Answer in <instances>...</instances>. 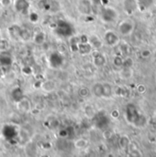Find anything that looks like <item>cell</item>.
Segmentation results:
<instances>
[{"instance_id":"7a4b0ae2","label":"cell","mask_w":156,"mask_h":157,"mask_svg":"<svg viewBox=\"0 0 156 157\" xmlns=\"http://www.w3.org/2000/svg\"><path fill=\"white\" fill-rule=\"evenodd\" d=\"M135 24L131 19H123L118 25V33L120 36L128 37L131 35L134 31Z\"/></svg>"},{"instance_id":"ffe728a7","label":"cell","mask_w":156,"mask_h":157,"mask_svg":"<svg viewBox=\"0 0 156 157\" xmlns=\"http://www.w3.org/2000/svg\"><path fill=\"white\" fill-rule=\"evenodd\" d=\"M31 33L29 30L26 29H22L21 30V35H20V40L21 41H24V42H27V41H29L31 39Z\"/></svg>"},{"instance_id":"ac0fdd59","label":"cell","mask_w":156,"mask_h":157,"mask_svg":"<svg viewBox=\"0 0 156 157\" xmlns=\"http://www.w3.org/2000/svg\"><path fill=\"white\" fill-rule=\"evenodd\" d=\"M103 83V96L102 98H110L113 94V87L108 83V82H102Z\"/></svg>"},{"instance_id":"4316f807","label":"cell","mask_w":156,"mask_h":157,"mask_svg":"<svg viewBox=\"0 0 156 157\" xmlns=\"http://www.w3.org/2000/svg\"><path fill=\"white\" fill-rule=\"evenodd\" d=\"M150 56H151V52H150V50H148V49H144V50L142 52V57L144 58V59H148Z\"/></svg>"},{"instance_id":"9a60e30c","label":"cell","mask_w":156,"mask_h":157,"mask_svg":"<svg viewBox=\"0 0 156 157\" xmlns=\"http://www.w3.org/2000/svg\"><path fill=\"white\" fill-rule=\"evenodd\" d=\"M92 47L89 42L87 43H79L78 46V51L81 55H88L91 52Z\"/></svg>"},{"instance_id":"d6986e66","label":"cell","mask_w":156,"mask_h":157,"mask_svg":"<svg viewBox=\"0 0 156 157\" xmlns=\"http://www.w3.org/2000/svg\"><path fill=\"white\" fill-rule=\"evenodd\" d=\"M34 41H35V43L36 44H38V45H42V44H44L45 43V40H46V35H45V33L44 32H42V31H39V32H37L35 35H34Z\"/></svg>"},{"instance_id":"7c38bea8","label":"cell","mask_w":156,"mask_h":157,"mask_svg":"<svg viewBox=\"0 0 156 157\" xmlns=\"http://www.w3.org/2000/svg\"><path fill=\"white\" fill-rule=\"evenodd\" d=\"M40 88L46 92H52L56 89V82L52 79H46L44 81H41Z\"/></svg>"},{"instance_id":"52a82bcc","label":"cell","mask_w":156,"mask_h":157,"mask_svg":"<svg viewBox=\"0 0 156 157\" xmlns=\"http://www.w3.org/2000/svg\"><path fill=\"white\" fill-rule=\"evenodd\" d=\"M13 4H14V8L17 12L22 14H27L29 12L30 6L29 0H15Z\"/></svg>"},{"instance_id":"44dd1931","label":"cell","mask_w":156,"mask_h":157,"mask_svg":"<svg viewBox=\"0 0 156 157\" xmlns=\"http://www.w3.org/2000/svg\"><path fill=\"white\" fill-rule=\"evenodd\" d=\"M9 48V42L7 39H0V52L7 51Z\"/></svg>"},{"instance_id":"277c9868","label":"cell","mask_w":156,"mask_h":157,"mask_svg":"<svg viewBox=\"0 0 156 157\" xmlns=\"http://www.w3.org/2000/svg\"><path fill=\"white\" fill-rule=\"evenodd\" d=\"M101 18L104 22H114L118 18V12L116 9L111 6H105L101 10Z\"/></svg>"},{"instance_id":"9c48e42d","label":"cell","mask_w":156,"mask_h":157,"mask_svg":"<svg viewBox=\"0 0 156 157\" xmlns=\"http://www.w3.org/2000/svg\"><path fill=\"white\" fill-rule=\"evenodd\" d=\"M13 62L12 55L10 52L7 51H3L0 52V67H6L10 66Z\"/></svg>"},{"instance_id":"8fae6325","label":"cell","mask_w":156,"mask_h":157,"mask_svg":"<svg viewBox=\"0 0 156 157\" xmlns=\"http://www.w3.org/2000/svg\"><path fill=\"white\" fill-rule=\"evenodd\" d=\"M78 8L81 14L89 15L91 12V4L89 0H81L78 3Z\"/></svg>"},{"instance_id":"603a6c76","label":"cell","mask_w":156,"mask_h":157,"mask_svg":"<svg viewBox=\"0 0 156 157\" xmlns=\"http://www.w3.org/2000/svg\"><path fill=\"white\" fill-rule=\"evenodd\" d=\"M86 145H87V142L84 139H79L78 141H76V143H75V146L77 148H80V149L84 148Z\"/></svg>"},{"instance_id":"30bf717a","label":"cell","mask_w":156,"mask_h":157,"mask_svg":"<svg viewBox=\"0 0 156 157\" xmlns=\"http://www.w3.org/2000/svg\"><path fill=\"white\" fill-rule=\"evenodd\" d=\"M106 63H107L106 57L102 53L97 52V53L94 54V56H93V64H94L95 67L101 68V67L105 66Z\"/></svg>"},{"instance_id":"5b68a950","label":"cell","mask_w":156,"mask_h":157,"mask_svg":"<svg viewBox=\"0 0 156 157\" xmlns=\"http://www.w3.org/2000/svg\"><path fill=\"white\" fill-rule=\"evenodd\" d=\"M56 30H57V33L61 35L62 37H69L73 32V29L71 25L64 20H59L58 22Z\"/></svg>"},{"instance_id":"6da1fadb","label":"cell","mask_w":156,"mask_h":157,"mask_svg":"<svg viewBox=\"0 0 156 157\" xmlns=\"http://www.w3.org/2000/svg\"><path fill=\"white\" fill-rule=\"evenodd\" d=\"M125 118L130 124L135 127H139V128L143 127L147 122L145 116L143 113H141L139 109L134 104H131V103L126 106Z\"/></svg>"},{"instance_id":"e0dca14e","label":"cell","mask_w":156,"mask_h":157,"mask_svg":"<svg viewBox=\"0 0 156 157\" xmlns=\"http://www.w3.org/2000/svg\"><path fill=\"white\" fill-rule=\"evenodd\" d=\"M11 96L13 98V100L16 101V102H18L20 100H22L24 98V92H23V90L17 87L15 88L13 90H12V93H11Z\"/></svg>"},{"instance_id":"484cf974","label":"cell","mask_w":156,"mask_h":157,"mask_svg":"<svg viewBox=\"0 0 156 157\" xmlns=\"http://www.w3.org/2000/svg\"><path fill=\"white\" fill-rule=\"evenodd\" d=\"M12 4V0H0V5L3 7H7Z\"/></svg>"},{"instance_id":"8992f818","label":"cell","mask_w":156,"mask_h":157,"mask_svg":"<svg viewBox=\"0 0 156 157\" xmlns=\"http://www.w3.org/2000/svg\"><path fill=\"white\" fill-rule=\"evenodd\" d=\"M123 10L127 15H132L138 8L137 0H122Z\"/></svg>"},{"instance_id":"cb8c5ba5","label":"cell","mask_w":156,"mask_h":157,"mask_svg":"<svg viewBox=\"0 0 156 157\" xmlns=\"http://www.w3.org/2000/svg\"><path fill=\"white\" fill-rule=\"evenodd\" d=\"M29 20L32 22V23H36L39 21V15L35 12H32L29 14Z\"/></svg>"},{"instance_id":"2e32d148","label":"cell","mask_w":156,"mask_h":157,"mask_svg":"<svg viewBox=\"0 0 156 157\" xmlns=\"http://www.w3.org/2000/svg\"><path fill=\"white\" fill-rule=\"evenodd\" d=\"M89 43L90 44L92 48H95V49H99L102 46L101 40L99 39V37H97L96 35H91L90 37H89Z\"/></svg>"},{"instance_id":"7402d4cb","label":"cell","mask_w":156,"mask_h":157,"mask_svg":"<svg viewBox=\"0 0 156 157\" xmlns=\"http://www.w3.org/2000/svg\"><path fill=\"white\" fill-rule=\"evenodd\" d=\"M78 93L80 97L85 98V97L89 96V90L88 88H86V87H81V88L78 89Z\"/></svg>"},{"instance_id":"83f0119b","label":"cell","mask_w":156,"mask_h":157,"mask_svg":"<svg viewBox=\"0 0 156 157\" xmlns=\"http://www.w3.org/2000/svg\"><path fill=\"white\" fill-rule=\"evenodd\" d=\"M2 39V38H1V35H0V39Z\"/></svg>"},{"instance_id":"d4e9b609","label":"cell","mask_w":156,"mask_h":157,"mask_svg":"<svg viewBox=\"0 0 156 157\" xmlns=\"http://www.w3.org/2000/svg\"><path fill=\"white\" fill-rule=\"evenodd\" d=\"M114 64L119 67H122L123 65V59H120V57H115L114 58Z\"/></svg>"},{"instance_id":"3957f363","label":"cell","mask_w":156,"mask_h":157,"mask_svg":"<svg viewBox=\"0 0 156 157\" xmlns=\"http://www.w3.org/2000/svg\"><path fill=\"white\" fill-rule=\"evenodd\" d=\"M103 39L106 45L109 47H116L120 43V34L113 30H107L104 33Z\"/></svg>"},{"instance_id":"5bb4252c","label":"cell","mask_w":156,"mask_h":157,"mask_svg":"<svg viewBox=\"0 0 156 157\" xmlns=\"http://www.w3.org/2000/svg\"><path fill=\"white\" fill-rule=\"evenodd\" d=\"M91 92L95 97L102 98L103 96V83L102 82H96L92 85Z\"/></svg>"},{"instance_id":"ba28073f","label":"cell","mask_w":156,"mask_h":157,"mask_svg":"<svg viewBox=\"0 0 156 157\" xmlns=\"http://www.w3.org/2000/svg\"><path fill=\"white\" fill-rule=\"evenodd\" d=\"M21 30L22 28L17 24L11 25L7 29L8 35L13 40H20V35H21Z\"/></svg>"},{"instance_id":"4fadbf2b","label":"cell","mask_w":156,"mask_h":157,"mask_svg":"<svg viewBox=\"0 0 156 157\" xmlns=\"http://www.w3.org/2000/svg\"><path fill=\"white\" fill-rule=\"evenodd\" d=\"M17 103V107L18 109L23 112V113H29L31 109V103H30V101L24 96V98L22 100H20Z\"/></svg>"}]
</instances>
